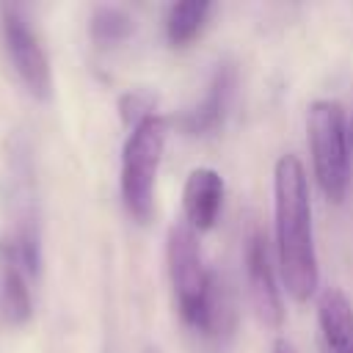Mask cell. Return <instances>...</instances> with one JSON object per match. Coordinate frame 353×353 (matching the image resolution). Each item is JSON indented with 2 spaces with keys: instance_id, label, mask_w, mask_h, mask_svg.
Segmentation results:
<instances>
[{
  "instance_id": "6da1fadb",
  "label": "cell",
  "mask_w": 353,
  "mask_h": 353,
  "mask_svg": "<svg viewBox=\"0 0 353 353\" xmlns=\"http://www.w3.org/2000/svg\"><path fill=\"white\" fill-rule=\"evenodd\" d=\"M273 229L276 262L284 290L292 301L306 303L320 284L312 196L306 168L295 154H281L273 168Z\"/></svg>"
},
{
  "instance_id": "7a4b0ae2",
  "label": "cell",
  "mask_w": 353,
  "mask_h": 353,
  "mask_svg": "<svg viewBox=\"0 0 353 353\" xmlns=\"http://www.w3.org/2000/svg\"><path fill=\"white\" fill-rule=\"evenodd\" d=\"M165 259L182 323L204 336H218L229 325L226 290L204 268L199 232L190 229L185 221L171 223L165 240Z\"/></svg>"
},
{
  "instance_id": "3957f363",
  "label": "cell",
  "mask_w": 353,
  "mask_h": 353,
  "mask_svg": "<svg viewBox=\"0 0 353 353\" xmlns=\"http://www.w3.org/2000/svg\"><path fill=\"white\" fill-rule=\"evenodd\" d=\"M306 141L320 190L342 201L350 185V127L342 102L314 99L306 110Z\"/></svg>"
},
{
  "instance_id": "277c9868",
  "label": "cell",
  "mask_w": 353,
  "mask_h": 353,
  "mask_svg": "<svg viewBox=\"0 0 353 353\" xmlns=\"http://www.w3.org/2000/svg\"><path fill=\"white\" fill-rule=\"evenodd\" d=\"M165 149V121L160 116H149L138 127L130 130L121 149V201L127 212L146 223L154 212V185Z\"/></svg>"
},
{
  "instance_id": "5b68a950",
  "label": "cell",
  "mask_w": 353,
  "mask_h": 353,
  "mask_svg": "<svg viewBox=\"0 0 353 353\" xmlns=\"http://www.w3.org/2000/svg\"><path fill=\"white\" fill-rule=\"evenodd\" d=\"M0 33H3L6 55L14 66V72L19 74V80L25 83V88L36 99H50L52 97L50 61H47V52L39 41L36 30L30 28L28 17L22 14V8L11 6V3L0 6Z\"/></svg>"
},
{
  "instance_id": "8992f818",
  "label": "cell",
  "mask_w": 353,
  "mask_h": 353,
  "mask_svg": "<svg viewBox=\"0 0 353 353\" xmlns=\"http://www.w3.org/2000/svg\"><path fill=\"white\" fill-rule=\"evenodd\" d=\"M243 265H245V284H248V295H251L256 317L265 325L279 328L284 320V303H281V290L276 281L270 243L259 223H251L245 232Z\"/></svg>"
},
{
  "instance_id": "52a82bcc",
  "label": "cell",
  "mask_w": 353,
  "mask_h": 353,
  "mask_svg": "<svg viewBox=\"0 0 353 353\" xmlns=\"http://www.w3.org/2000/svg\"><path fill=\"white\" fill-rule=\"evenodd\" d=\"M223 193L226 185L215 168H193L182 188V221L196 232L212 229L223 207Z\"/></svg>"
},
{
  "instance_id": "ba28073f",
  "label": "cell",
  "mask_w": 353,
  "mask_h": 353,
  "mask_svg": "<svg viewBox=\"0 0 353 353\" xmlns=\"http://www.w3.org/2000/svg\"><path fill=\"white\" fill-rule=\"evenodd\" d=\"M234 80H237L234 66L232 63H218L201 102L193 105L190 110H185L176 119V127L188 135H207V132L218 130V124L226 116V108H229V99H232V91H234Z\"/></svg>"
},
{
  "instance_id": "9c48e42d",
  "label": "cell",
  "mask_w": 353,
  "mask_h": 353,
  "mask_svg": "<svg viewBox=\"0 0 353 353\" xmlns=\"http://www.w3.org/2000/svg\"><path fill=\"white\" fill-rule=\"evenodd\" d=\"M30 268L19 256V251L3 240L0 243V312L11 325H19L33 312V298L28 287Z\"/></svg>"
},
{
  "instance_id": "30bf717a",
  "label": "cell",
  "mask_w": 353,
  "mask_h": 353,
  "mask_svg": "<svg viewBox=\"0 0 353 353\" xmlns=\"http://www.w3.org/2000/svg\"><path fill=\"white\" fill-rule=\"evenodd\" d=\"M317 328L325 353H353V301L339 287H325L320 292Z\"/></svg>"
},
{
  "instance_id": "8fae6325",
  "label": "cell",
  "mask_w": 353,
  "mask_h": 353,
  "mask_svg": "<svg viewBox=\"0 0 353 353\" xmlns=\"http://www.w3.org/2000/svg\"><path fill=\"white\" fill-rule=\"evenodd\" d=\"M212 14V6L210 3H174L168 6V14H165V36L171 41V47H185L190 44L201 28L207 25Z\"/></svg>"
},
{
  "instance_id": "7c38bea8",
  "label": "cell",
  "mask_w": 353,
  "mask_h": 353,
  "mask_svg": "<svg viewBox=\"0 0 353 353\" xmlns=\"http://www.w3.org/2000/svg\"><path fill=\"white\" fill-rule=\"evenodd\" d=\"M135 30V19L121 6H97L91 11L88 33L99 47H113L119 41H127Z\"/></svg>"
},
{
  "instance_id": "4fadbf2b",
  "label": "cell",
  "mask_w": 353,
  "mask_h": 353,
  "mask_svg": "<svg viewBox=\"0 0 353 353\" xmlns=\"http://www.w3.org/2000/svg\"><path fill=\"white\" fill-rule=\"evenodd\" d=\"M119 110H121V119H124V124L130 130L138 127L141 121H146L149 116H157L154 113V97L146 94V91H130V94H124L121 102H119Z\"/></svg>"
},
{
  "instance_id": "5bb4252c",
  "label": "cell",
  "mask_w": 353,
  "mask_h": 353,
  "mask_svg": "<svg viewBox=\"0 0 353 353\" xmlns=\"http://www.w3.org/2000/svg\"><path fill=\"white\" fill-rule=\"evenodd\" d=\"M273 353H298V350H295L287 339H276V342H273Z\"/></svg>"
},
{
  "instance_id": "9a60e30c",
  "label": "cell",
  "mask_w": 353,
  "mask_h": 353,
  "mask_svg": "<svg viewBox=\"0 0 353 353\" xmlns=\"http://www.w3.org/2000/svg\"><path fill=\"white\" fill-rule=\"evenodd\" d=\"M141 353H163V350H160V347H154V345H149V347H143Z\"/></svg>"
}]
</instances>
